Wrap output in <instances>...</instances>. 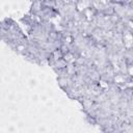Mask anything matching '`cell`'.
<instances>
[{"instance_id":"6da1fadb","label":"cell","mask_w":133,"mask_h":133,"mask_svg":"<svg viewBox=\"0 0 133 133\" xmlns=\"http://www.w3.org/2000/svg\"><path fill=\"white\" fill-rule=\"evenodd\" d=\"M0 41L8 45L18 54L23 55L29 38L14 19L5 18L0 22Z\"/></svg>"}]
</instances>
